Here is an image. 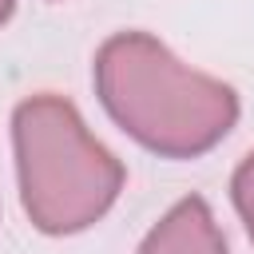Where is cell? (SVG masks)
I'll return each mask as SVG.
<instances>
[{"mask_svg":"<svg viewBox=\"0 0 254 254\" xmlns=\"http://www.w3.org/2000/svg\"><path fill=\"white\" fill-rule=\"evenodd\" d=\"M103 111L163 159H198L238 123L230 83L194 71L151 32H115L91 64Z\"/></svg>","mask_w":254,"mask_h":254,"instance_id":"cell-1","label":"cell"},{"mask_svg":"<svg viewBox=\"0 0 254 254\" xmlns=\"http://www.w3.org/2000/svg\"><path fill=\"white\" fill-rule=\"evenodd\" d=\"M12 151L20 202L40 234H79L119 198L127 171L87 131L75 103L40 91L12 111Z\"/></svg>","mask_w":254,"mask_h":254,"instance_id":"cell-2","label":"cell"},{"mask_svg":"<svg viewBox=\"0 0 254 254\" xmlns=\"http://www.w3.org/2000/svg\"><path fill=\"white\" fill-rule=\"evenodd\" d=\"M135 254H230V250L210 202L202 194H187L147 230Z\"/></svg>","mask_w":254,"mask_h":254,"instance_id":"cell-3","label":"cell"},{"mask_svg":"<svg viewBox=\"0 0 254 254\" xmlns=\"http://www.w3.org/2000/svg\"><path fill=\"white\" fill-rule=\"evenodd\" d=\"M230 202H234V210H238V218L254 242V147L246 151V159L230 175Z\"/></svg>","mask_w":254,"mask_h":254,"instance_id":"cell-4","label":"cell"},{"mask_svg":"<svg viewBox=\"0 0 254 254\" xmlns=\"http://www.w3.org/2000/svg\"><path fill=\"white\" fill-rule=\"evenodd\" d=\"M12 12H16V0H0V28L12 20Z\"/></svg>","mask_w":254,"mask_h":254,"instance_id":"cell-5","label":"cell"}]
</instances>
